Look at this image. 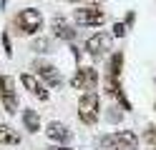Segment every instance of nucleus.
<instances>
[{"label": "nucleus", "mask_w": 156, "mask_h": 150, "mask_svg": "<svg viewBox=\"0 0 156 150\" xmlns=\"http://www.w3.org/2000/svg\"><path fill=\"white\" fill-rule=\"evenodd\" d=\"M68 3H83V0H68Z\"/></svg>", "instance_id": "4be33fe9"}, {"label": "nucleus", "mask_w": 156, "mask_h": 150, "mask_svg": "<svg viewBox=\"0 0 156 150\" xmlns=\"http://www.w3.org/2000/svg\"><path fill=\"white\" fill-rule=\"evenodd\" d=\"M73 23L78 28H101L106 23V10L98 3H91V5H78L73 10Z\"/></svg>", "instance_id": "f03ea898"}, {"label": "nucleus", "mask_w": 156, "mask_h": 150, "mask_svg": "<svg viewBox=\"0 0 156 150\" xmlns=\"http://www.w3.org/2000/svg\"><path fill=\"white\" fill-rule=\"evenodd\" d=\"M154 83H156V78H154Z\"/></svg>", "instance_id": "5701e85b"}, {"label": "nucleus", "mask_w": 156, "mask_h": 150, "mask_svg": "<svg viewBox=\"0 0 156 150\" xmlns=\"http://www.w3.org/2000/svg\"><path fill=\"white\" fill-rule=\"evenodd\" d=\"M101 118V98L96 90H86L78 100V120L83 125H96Z\"/></svg>", "instance_id": "f257e3e1"}, {"label": "nucleus", "mask_w": 156, "mask_h": 150, "mask_svg": "<svg viewBox=\"0 0 156 150\" xmlns=\"http://www.w3.org/2000/svg\"><path fill=\"white\" fill-rule=\"evenodd\" d=\"M144 140H146V143H154L156 145V125H149V128H146V133H144Z\"/></svg>", "instance_id": "a211bd4d"}, {"label": "nucleus", "mask_w": 156, "mask_h": 150, "mask_svg": "<svg viewBox=\"0 0 156 150\" xmlns=\"http://www.w3.org/2000/svg\"><path fill=\"white\" fill-rule=\"evenodd\" d=\"M3 48H5V55L10 58L13 55V45H10V35H8V33H3Z\"/></svg>", "instance_id": "6ab92c4d"}, {"label": "nucleus", "mask_w": 156, "mask_h": 150, "mask_svg": "<svg viewBox=\"0 0 156 150\" xmlns=\"http://www.w3.org/2000/svg\"><path fill=\"white\" fill-rule=\"evenodd\" d=\"M51 150H73V148H68V145H58V148H51Z\"/></svg>", "instance_id": "412c9836"}, {"label": "nucleus", "mask_w": 156, "mask_h": 150, "mask_svg": "<svg viewBox=\"0 0 156 150\" xmlns=\"http://www.w3.org/2000/svg\"><path fill=\"white\" fill-rule=\"evenodd\" d=\"M30 48L35 50V53H51V40L48 38H35Z\"/></svg>", "instance_id": "2eb2a0df"}, {"label": "nucleus", "mask_w": 156, "mask_h": 150, "mask_svg": "<svg viewBox=\"0 0 156 150\" xmlns=\"http://www.w3.org/2000/svg\"><path fill=\"white\" fill-rule=\"evenodd\" d=\"M13 23H15V30L20 35H35V33H41V30H43L45 20H43V13L38 8H23L20 13L15 15Z\"/></svg>", "instance_id": "7ed1b4c3"}, {"label": "nucleus", "mask_w": 156, "mask_h": 150, "mask_svg": "<svg viewBox=\"0 0 156 150\" xmlns=\"http://www.w3.org/2000/svg\"><path fill=\"white\" fill-rule=\"evenodd\" d=\"M154 108H156V103H154Z\"/></svg>", "instance_id": "b1692460"}, {"label": "nucleus", "mask_w": 156, "mask_h": 150, "mask_svg": "<svg viewBox=\"0 0 156 150\" xmlns=\"http://www.w3.org/2000/svg\"><path fill=\"white\" fill-rule=\"evenodd\" d=\"M20 83H23V88H25L33 98L43 100V103L51 98V93H48V85H45L38 75H33V73H23V75H20Z\"/></svg>", "instance_id": "6e6552de"}, {"label": "nucleus", "mask_w": 156, "mask_h": 150, "mask_svg": "<svg viewBox=\"0 0 156 150\" xmlns=\"http://www.w3.org/2000/svg\"><path fill=\"white\" fill-rule=\"evenodd\" d=\"M123 23H126V28H133V23H136V13H133V10H129V13H126V18H123Z\"/></svg>", "instance_id": "aec40b11"}, {"label": "nucleus", "mask_w": 156, "mask_h": 150, "mask_svg": "<svg viewBox=\"0 0 156 150\" xmlns=\"http://www.w3.org/2000/svg\"><path fill=\"white\" fill-rule=\"evenodd\" d=\"M45 135L51 138V140H55V143H61V145H68V143H71V138H73L71 128L63 125V123H58V120H51V123L45 125Z\"/></svg>", "instance_id": "9d476101"}, {"label": "nucleus", "mask_w": 156, "mask_h": 150, "mask_svg": "<svg viewBox=\"0 0 156 150\" xmlns=\"http://www.w3.org/2000/svg\"><path fill=\"white\" fill-rule=\"evenodd\" d=\"M98 70L96 68H91V65H78V70H76V75L71 78V88H76V90H96L98 88Z\"/></svg>", "instance_id": "423d86ee"}, {"label": "nucleus", "mask_w": 156, "mask_h": 150, "mask_svg": "<svg viewBox=\"0 0 156 150\" xmlns=\"http://www.w3.org/2000/svg\"><path fill=\"white\" fill-rule=\"evenodd\" d=\"M23 125H25L28 133H38L41 130V115H38V110H33V108L23 110Z\"/></svg>", "instance_id": "ddd939ff"}, {"label": "nucleus", "mask_w": 156, "mask_h": 150, "mask_svg": "<svg viewBox=\"0 0 156 150\" xmlns=\"http://www.w3.org/2000/svg\"><path fill=\"white\" fill-rule=\"evenodd\" d=\"M18 143H20V135L10 125H0V145H18Z\"/></svg>", "instance_id": "4468645a"}, {"label": "nucleus", "mask_w": 156, "mask_h": 150, "mask_svg": "<svg viewBox=\"0 0 156 150\" xmlns=\"http://www.w3.org/2000/svg\"><path fill=\"white\" fill-rule=\"evenodd\" d=\"M0 100L8 115L18 113V90H15V80L10 75H0Z\"/></svg>", "instance_id": "0eeeda50"}, {"label": "nucleus", "mask_w": 156, "mask_h": 150, "mask_svg": "<svg viewBox=\"0 0 156 150\" xmlns=\"http://www.w3.org/2000/svg\"><path fill=\"white\" fill-rule=\"evenodd\" d=\"M35 70H38V78H41L48 88H61V85H63V75H61V70H58L55 65L41 63V60H38V63H35Z\"/></svg>", "instance_id": "1a4fd4ad"}, {"label": "nucleus", "mask_w": 156, "mask_h": 150, "mask_svg": "<svg viewBox=\"0 0 156 150\" xmlns=\"http://www.w3.org/2000/svg\"><path fill=\"white\" fill-rule=\"evenodd\" d=\"M51 28H53V35L58 40H66V43H73V40H76V28L68 23L63 15H55L53 23H51Z\"/></svg>", "instance_id": "9b49d317"}, {"label": "nucleus", "mask_w": 156, "mask_h": 150, "mask_svg": "<svg viewBox=\"0 0 156 150\" xmlns=\"http://www.w3.org/2000/svg\"><path fill=\"white\" fill-rule=\"evenodd\" d=\"M101 148L108 150H136L139 148V135L133 130H116V133H108L98 140Z\"/></svg>", "instance_id": "20e7f679"}, {"label": "nucleus", "mask_w": 156, "mask_h": 150, "mask_svg": "<svg viewBox=\"0 0 156 150\" xmlns=\"http://www.w3.org/2000/svg\"><path fill=\"white\" fill-rule=\"evenodd\" d=\"M126 33H129L126 23H113V28H111V35H113V38H123Z\"/></svg>", "instance_id": "f3484780"}, {"label": "nucleus", "mask_w": 156, "mask_h": 150, "mask_svg": "<svg viewBox=\"0 0 156 150\" xmlns=\"http://www.w3.org/2000/svg\"><path fill=\"white\" fill-rule=\"evenodd\" d=\"M113 35L111 33H106V30H98V33H93L88 40H86V53H88L91 58H103L106 53H108V50L113 48Z\"/></svg>", "instance_id": "39448f33"}, {"label": "nucleus", "mask_w": 156, "mask_h": 150, "mask_svg": "<svg viewBox=\"0 0 156 150\" xmlns=\"http://www.w3.org/2000/svg\"><path fill=\"white\" fill-rule=\"evenodd\" d=\"M121 70H123V53H121V50H116V53H111V58H108L106 75H111V78H121Z\"/></svg>", "instance_id": "f8f14e48"}, {"label": "nucleus", "mask_w": 156, "mask_h": 150, "mask_svg": "<svg viewBox=\"0 0 156 150\" xmlns=\"http://www.w3.org/2000/svg\"><path fill=\"white\" fill-rule=\"evenodd\" d=\"M121 118H123V108H108V113H106L108 123H119Z\"/></svg>", "instance_id": "dca6fc26"}]
</instances>
